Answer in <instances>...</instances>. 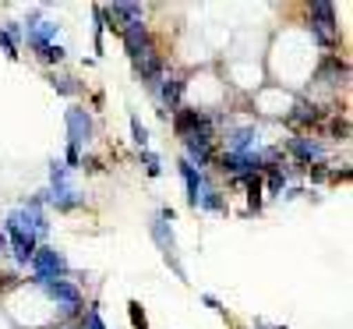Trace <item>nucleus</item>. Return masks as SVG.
I'll return each mask as SVG.
<instances>
[{
  "label": "nucleus",
  "instance_id": "nucleus-1",
  "mask_svg": "<svg viewBox=\"0 0 353 329\" xmlns=\"http://www.w3.org/2000/svg\"><path fill=\"white\" fill-rule=\"evenodd\" d=\"M46 202L57 205V213H74V209L85 205V195L81 188L74 185V177L64 163H50V188H46Z\"/></svg>",
  "mask_w": 353,
  "mask_h": 329
},
{
  "label": "nucleus",
  "instance_id": "nucleus-2",
  "mask_svg": "<svg viewBox=\"0 0 353 329\" xmlns=\"http://www.w3.org/2000/svg\"><path fill=\"white\" fill-rule=\"evenodd\" d=\"M28 269H32V280H28V283H46V280H64V276H71V262L64 258V252H57V248H50V245L36 248Z\"/></svg>",
  "mask_w": 353,
  "mask_h": 329
},
{
  "label": "nucleus",
  "instance_id": "nucleus-3",
  "mask_svg": "<svg viewBox=\"0 0 353 329\" xmlns=\"http://www.w3.org/2000/svg\"><path fill=\"white\" fill-rule=\"evenodd\" d=\"M311 11V39H314V46H336L339 43V28H336V8L332 4H325V0H314V4L307 8Z\"/></svg>",
  "mask_w": 353,
  "mask_h": 329
},
{
  "label": "nucleus",
  "instance_id": "nucleus-4",
  "mask_svg": "<svg viewBox=\"0 0 353 329\" xmlns=\"http://www.w3.org/2000/svg\"><path fill=\"white\" fill-rule=\"evenodd\" d=\"M21 28H25V39H21V43L32 50V53H39L43 46L57 43V36H61V25L50 21V18H43V11L28 15V21H21Z\"/></svg>",
  "mask_w": 353,
  "mask_h": 329
},
{
  "label": "nucleus",
  "instance_id": "nucleus-5",
  "mask_svg": "<svg viewBox=\"0 0 353 329\" xmlns=\"http://www.w3.org/2000/svg\"><path fill=\"white\" fill-rule=\"evenodd\" d=\"M64 128H68V145L71 149H81L92 142V135H96V121H92V113H88L85 106H71V110H64Z\"/></svg>",
  "mask_w": 353,
  "mask_h": 329
},
{
  "label": "nucleus",
  "instance_id": "nucleus-6",
  "mask_svg": "<svg viewBox=\"0 0 353 329\" xmlns=\"http://www.w3.org/2000/svg\"><path fill=\"white\" fill-rule=\"evenodd\" d=\"M286 153L297 160V167H304V170H311V167H321L325 163V145H321L318 138H307V135H293L290 142H286Z\"/></svg>",
  "mask_w": 353,
  "mask_h": 329
},
{
  "label": "nucleus",
  "instance_id": "nucleus-7",
  "mask_svg": "<svg viewBox=\"0 0 353 329\" xmlns=\"http://www.w3.org/2000/svg\"><path fill=\"white\" fill-rule=\"evenodd\" d=\"M226 142V153H237V156H254L261 153V131L254 124H241V128H230L223 135Z\"/></svg>",
  "mask_w": 353,
  "mask_h": 329
},
{
  "label": "nucleus",
  "instance_id": "nucleus-8",
  "mask_svg": "<svg viewBox=\"0 0 353 329\" xmlns=\"http://www.w3.org/2000/svg\"><path fill=\"white\" fill-rule=\"evenodd\" d=\"M191 209H201V213H216V216H223L226 213V198H223V191L209 181V173L201 177V188H198V195H194V205Z\"/></svg>",
  "mask_w": 353,
  "mask_h": 329
},
{
  "label": "nucleus",
  "instance_id": "nucleus-9",
  "mask_svg": "<svg viewBox=\"0 0 353 329\" xmlns=\"http://www.w3.org/2000/svg\"><path fill=\"white\" fill-rule=\"evenodd\" d=\"M121 39H124V50H128L131 61H134L141 50H149V46H152V39H149V25H145V21H134V25L121 28Z\"/></svg>",
  "mask_w": 353,
  "mask_h": 329
},
{
  "label": "nucleus",
  "instance_id": "nucleus-10",
  "mask_svg": "<svg viewBox=\"0 0 353 329\" xmlns=\"http://www.w3.org/2000/svg\"><path fill=\"white\" fill-rule=\"evenodd\" d=\"M149 234H152V241L163 248V258H166V255H176V237H173V227H170L166 220L156 216V220L149 223Z\"/></svg>",
  "mask_w": 353,
  "mask_h": 329
},
{
  "label": "nucleus",
  "instance_id": "nucleus-11",
  "mask_svg": "<svg viewBox=\"0 0 353 329\" xmlns=\"http://www.w3.org/2000/svg\"><path fill=\"white\" fill-rule=\"evenodd\" d=\"M181 177H184V188H188V202L194 205V195H198V188H201V177H205V170H198L194 163H188V160L181 156Z\"/></svg>",
  "mask_w": 353,
  "mask_h": 329
},
{
  "label": "nucleus",
  "instance_id": "nucleus-12",
  "mask_svg": "<svg viewBox=\"0 0 353 329\" xmlns=\"http://www.w3.org/2000/svg\"><path fill=\"white\" fill-rule=\"evenodd\" d=\"M50 85H53V93L57 96H81L85 93V85L78 82V78H71V75H50Z\"/></svg>",
  "mask_w": 353,
  "mask_h": 329
},
{
  "label": "nucleus",
  "instance_id": "nucleus-13",
  "mask_svg": "<svg viewBox=\"0 0 353 329\" xmlns=\"http://www.w3.org/2000/svg\"><path fill=\"white\" fill-rule=\"evenodd\" d=\"M36 57H39V61H43V64H61V61H64V57H68V50H64L61 43H50V46H43V50H39Z\"/></svg>",
  "mask_w": 353,
  "mask_h": 329
},
{
  "label": "nucleus",
  "instance_id": "nucleus-14",
  "mask_svg": "<svg viewBox=\"0 0 353 329\" xmlns=\"http://www.w3.org/2000/svg\"><path fill=\"white\" fill-rule=\"evenodd\" d=\"M78 322H81V329H106V322H103V315H99V305H88Z\"/></svg>",
  "mask_w": 353,
  "mask_h": 329
},
{
  "label": "nucleus",
  "instance_id": "nucleus-15",
  "mask_svg": "<svg viewBox=\"0 0 353 329\" xmlns=\"http://www.w3.org/2000/svg\"><path fill=\"white\" fill-rule=\"evenodd\" d=\"M141 167H145V173H149V177H159V173H163L159 153H152V149H141Z\"/></svg>",
  "mask_w": 353,
  "mask_h": 329
},
{
  "label": "nucleus",
  "instance_id": "nucleus-16",
  "mask_svg": "<svg viewBox=\"0 0 353 329\" xmlns=\"http://www.w3.org/2000/svg\"><path fill=\"white\" fill-rule=\"evenodd\" d=\"M131 142H134L138 149H149V128H145L134 113H131Z\"/></svg>",
  "mask_w": 353,
  "mask_h": 329
},
{
  "label": "nucleus",
  "instance_id": "nucleus-17",
  "mask_svg": "<svg viewBox=\"0 0 353 329\" xmlns=\"http://www.w3.org/2000/svg\"><path fill=\"white\" fill-rule=\"evenodd\" d=\"M0 50H4V53L11 57V61H18V57H21V53H18L21 46H18V43H14V39H11V36L4 32V28H0Z\"/></svg>",
  "mask_w": 353,
  "mask_h": 329
},
{
  "label": "nucleus",
  "instance_id": "nucleus-18",
  "mask_svg": "<svg viewBox=\"0 0 353 329\" xmlns=\"http://www.w3.org/2000/svg\"><path fill=\"white\" fill-rule=\"evenodd\" d=\"M128 308H131V326H134V329H149V322H145V312H141L138 301H131Z\"/></svg>",
  "mask_w": 353,
  "mask_h": 329
},
{
  "label": "nucleus",
  "instance_id": "nucleus-19",
  "mask_svg": "<svg viewBox=\"0 0 353 329\" xmlns=\"http://www.w3.org/2000/svg\"><path fill=\"white\" fill-rule=\"evenodd\" d=\"M64 160H68V170H78V167H81V153H78V149H71V145H68Z\"/></svg>",
  "mask_w": 353,
  "mask_h": 329
},
{
  "label": "nucleus",
  "instance_id": "nucleus-20",
  "mask_svg": "<svg viewBox=\"0 0 353 329\" xmlns=\"http://www.w3.org/2000/svg\"><path fill=\"white\" fill-rule=\"evenodd\" d=\"M201 301H205V305H209L212 312H223V301H219V297H216V294H201Z\"/></svg>",
  "mask_w": 353,
  "mask_h": 329
},
{
  "label": "nucleus",
  "instance_id": "nucleus-21",
  "mask_svg": "<svg viewBox=\"0 0 353 329\" xmlns=\"http://www.w3.org/2000/svg\"><path fill=\"white\" fill-rule=\"evenodd\" d=\"M4 255H8V234L0 230V258H4Z\"/></svg>",
  "mask_w": 353,
  "mask_h": 329
}]
</instances>
